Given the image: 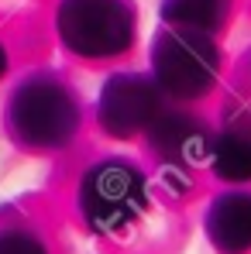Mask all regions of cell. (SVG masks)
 Returning <instances> with one entry per match:
<instances>
[{"label":"cell","mask_w":251,"mask_h":254,"mask_svg":"<svg viewBox=\"0 0 251 254\" xmlns=\"http://www.w3.org/2000/svg\"><path fill=\"white\" fill-rule=\"evenodd\" d=\"M152 65L166 93L179 100H193V96H203L217 79V48L203 31L179 28L155 42Z\"/></svg>","instance_id":"277c9868"},{"label":"cell","mask_w":251,"mask_h":254,"mask_svg":"<svg viewBox=\"0 0 251 254\" xmlns=\"http://www.w3.org/2000/svg\"><path fill=\"white\" fill-rule=\"evenodd\" d=\"M7 121L24 144L59 148L76 134L80 107L62 83H55L48 76H35V79L17 86V93L10 100V110H7Z\"/></svg>","instance_id":"6da1fadb"},{"label":"cell","mask_w":251,"mask_h":254,"mask_svg":"<svg viewBox=\"0 0 251 254\" xmlns=\"http://www.w3.org/2000/svg\"><path fill=\"white\" fill-rule=\"evenodd\" d=\"M80 206L93 230L114 234L145 210V179L124 162H103L86 172Z\"/></svg>","instance_id":"3957f363"},{"label":"cell","mask_w":251,"mask_h":254,"mask_svg":"<svg viewBox=\"0 0 251 254\" xmlns=\"http://www.w3.org/2000/svg\"><path fill=\"white\" fill-rule=\"evenodd\" d=\"M210 241L224 254H241L251 248V196L227 192L220 196L207 216Z\"/></svg>","instance_id":"8992f818"},{"label":"cell","mask_w":251,"mask_h":254,"mask_svg":"<svg viewBox=\"0 0 251 254\" xmlns=\"http://www.w3.org/2000/svg\"><path fill=\"white\" fill-rule=\"evenodd\" d=\"M59 35L76 55L110 59L134 38V17L124 0H62Z\"/></svg>","instance_id":"7a4b0ae2"},{"label":"cell","mask_w":251,"mask_h":254,"mask_svg":"<svg viewBox=\"0 0 251 254\" xmlns=\"http://www.w3.org/2000/svg\"><path fill=\"white\" fill-rule=\"evenodd\" d=\"M231 0H166L162 14L168 24H179L186 31H213L227 17Z\"/></svg>","instance_id":"ba28073f"},{"label":"cell","mask_w":251,"mask_h":254,"mask_svg":"<svg viewBox=\"0 0 251 254\" xmlns=\"http://www.w3.org/2000/svg\"><path fill=\"white\" fill-rule=\"evenodd\" d=\"M159 93L141 76H114L100 93V124L114 137H131L155 124Z\"/></svg>","instance_id":"5b68a950"},{"label":"cell","mask_w":251,"mask_h":254,"mask_svg":"<svg viewBox=\"0 0 251 254\" xmlns=\"http://www.w3.org/2000/svg\"><path fill=\"white\" fill-rule=\"evenodd\" d=\"M0 254H45V248L31 234L7 230V234H0Z\"/></svg>","instance_id":"30bf717a"},{"label":"cell","mask_w":251,"mask_h":254,"mask_svg":"<svg viewBox=\"0 0 251 254\" xmlns=\"http://www.w3.org/2000/svg\"><path fill=\"white\" fill-rule=\"evenodd\" d=\"M3 72H7V52L0 48V76H3Z\"/></svg>","instance_id":"8fae6325"},{"label":"cell","mask_w":251,"mask_h":254,"mask_svg":"<svg viewBox=\"0 0 251 254\" xmlns=\"http://www.w3.org/2000/svg\"><path fill=\"white\" fill-rule=\"evenodd\" d=\"M152 141L166 158H182V162H200L210 158V141L203 127L189 117H155L152 124Z\"/></svg>","instance_id":"52a82bcc"},{"label":"cell","mask_w":251,"mask_h":254,"mask_svg":"<svg viewBox=\"0 0 251 254\" xmlns=\"http://www.w3.org/2000/svg\"><path fill=\"white\" fill-rule=\"evenodd\" d=\"M210 165L220 179L245 182L251 179V137L245 134H224L210 144Z\"/></svg>","instance_id":"9c48e42d"}]
</instances>
